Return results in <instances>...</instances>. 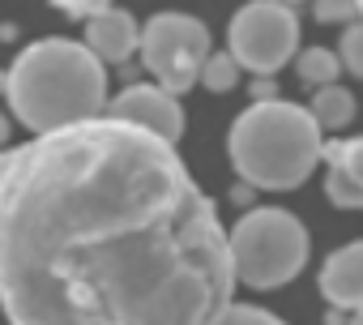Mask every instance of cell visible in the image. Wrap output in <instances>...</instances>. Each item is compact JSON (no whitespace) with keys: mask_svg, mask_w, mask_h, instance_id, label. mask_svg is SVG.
Instances as JSON below:
<instances>
[{"mask_svg":"<svg viewBox=\"0 0 363 325\" xmlns=\"http://www.w3.org/2000/svg\"><path fill=\"white\" fill-rule=\"evenodd\" d=\"M235 274L175 141L86 116L0 150V308L18 325H201Z\"/></svg>","mask_w":363,"mask_h":325,"instance_id":"cell-1","label":"cell"},{"mask_svg":"<svg viewBox=\"0 0 363 325\" xmlns=\"http://www.w3.org/2000/svg\"><path fill=\"white\" fill-rule=\"evenodd\" d=\"M13 116L30 133H48L86 116H99L107 103V69L103 60L73 39H39L30 43L13 69L5 73V90Z\"/></svg>","mask_w":363,"mask_h":325,"instance_id":"cell-2","label":"cell"},{"mask_svg":"<svg viewBox=\"0 0 363 325\" xmlns=\"http://www.w3.org/2000/svg\"><path fill=\"white\" fill-rule=\"evenodd\" d=\"M320 124L308 107L286 99H257L231 128V162L252 189H299L320 162Z\"/></svg>","mask_w":363,"mask_h":325,"instance_id":"cell-3","label":"cell"},{"mask_svg":"<svg viewBox=\"0 0 363 325\" xmlns=\"http://www.w3.org/2000/svg\"><path fill=\"white\" fill-rule=\"evenodd\" d=\"M227 257L235 282L274 291L308 265V231L286 210H248L227 236Z\"/></svg>","mask_w":363,"mask_h":325,"instance_id":"cell-4","label":"cell"},{"mask_svg":"<svg viewBox=\"0 0 363 325\" xmlns=\"http://www.w3.org/2000/svg\"><path fill=\"white\" fill-rule=\"evenodd\" d=\"M137 48L162 90L184 94L193 90L201 60L210 56V31L189 13H158L137 31Z\"/></svg>","mask_w":363,"mask_h":325,"instance_id":"cell-5","label":"cell"},{"mask_svg":"<svg viewBox=\"0 0 363 325\" xmlns=\"http://www.w3.org/2000/svg\"><path fill=\"white\" fill-rule=\"evenodd\" d=\"M299 43V18L286 0H252L231 18V56L248 73L274 77Z\"/></svg>","mask_w":363,"mask_h":325,"instance_id":"cell-6","label":"cell"},{"mask_svg":"<svg viewBox=\"0 0 363 325\" xmlns=\"http://www.w3.org/2000/svg\"><path fill=\"white\" fill-rule=\"evenodd\" d=\"M107 116H120L128 124H141L167 141H179V133H184V111H179L175 94L162 90V86H124L111 103H103Z\"/></svg>","mask_w":363,"mask_h":325,"instance_id":"cell-7","label":"cell"},{"mask_svg":"<svg viewBox=\"0 0 363 325\" xmlns=\"http://www.w3.org/2000/svg\"><path fill=\"white\" fill-rule=\"evenodd\" d=\"M320 158L329 162V180H325V193L333 206L342 210H354L363 206V141L350 137V141H320Z\"/></svg>","mask_w":363,"mask_h":325,"instance_id":"cell-8","label":"cell"},{"mask_svg":"<svg viewBox=\"0 0 363 325\" xmlns=\"http://www.w3.org/2000/svg\"><path fill=\"white\" fill-rule=\"evenodd\" d=\"M86 22V48L103 60V65H124L133 52H137V22L124 13V9H94L82 18Z\"/></svg>","mask_w":363,"mask_h":325,"instance_id":"cell-9","label":"cell"},{"mask_svg":"<svg viewBox=\"0 0 363 325\" xmlns=\"http://www.w3.org/2000/svg\"><path fill=\"white\" fill-rule=\"evenodd\" d=\"M320 295L342 312H354L363 304V244H346L325 261Z\"/></svg>","mask_w":363,"mask_h":325,"instance_id":"cell-10","label":"cell"},{"mask_svg":"<svg viewBox=\"0 0 363 325\" xmlns=\"http://www.w3.org/2000/svg\"><path fill=\"white\" fill-rule=\"evenodd\" d=\"M312 120L320 124V133H333V128H346L354 120V94L337 82H325L316 86V99H312Z\"/></svg>","mask_w":363,"mask_h":325,"instance_id":"cell-11","label":"cell"},{"mask_svg":"<svg viewBox=\"0 0 363 325\" xmlns=\"http://www.w3.org/2000/svg\"><path fill=\"white\" fill-rule=\"evenodd\" d=\"M295 73H299L303 86H325V82H337L342 60H337V52H329V48H308V52H299Z\"/></svg>","mask_w":363,"mask_h":325,"instance_id":"cell-12","label":"cell"},{"mask_svg":"<svg viewBox=\"0 0 363 325\" xmlns=\"http://www.w3.org/2000/svg\"><path fill=\"white\" fill-rule=\"evenodd\" d=\"M240 73H244V69H240V60H235L231 52H223V56H214V52H210V56L201 60L197 82H201L206 90H214V94H227V90H235V86H240Z\"/></svg>","mask_w":363,"mask_h":325,"instance_id":"cell-13","label":"cell"},{"mask_svg":"<svg viewBox=\"0 0 363 325\" xmlns=\"http://www.w3.org/2000/svg\"><path fill=\"white\" fill-rule=\"evenodd\" d=\"M337 60H342V69H346V73H354V77L363 73V26H359V22H346L342 56H337Z\"/></svg>","mask_w":363,"mask_h":325,"instance_id":"cell-14","label":"cell"},{"mask_svg":"<svg viewBox=\"0 0 363 325\" xmlns=\"http://www.w3.org/2000/svg\"><path fill=\"white\" fill-rule=\"evenodd\" d=\"M214 321H265V325H274L278 316L265 312V308H252V304H235V299H227V304L214 312Z\"/></svg>","mask_w":363,"mask_h":325,"instance_id":"cell-15","label":"cell"},{"mask_svg":"<svg viewBox=\"0 0 363 325\" xmlns=\"http://www.w3.org/2000/svg\"><path fill=\"white\" fill-rule=\"evenodd\" d=\"M359 0H316V22H354Z\"/></svg>","mask_w":363,"mask_h":325,"instance_id":"cell-16","label":"cell"},{"mask_svg":"<svg viewBox=\"0 0 363 325\" xmlns=\"http://www.w3.org/2000/svg\"><path fill=\"white\" fill-rule=\"evenodd\" d=\"M56 9H65L69 18H86V13H94V9H103V5H111V0H52Z\"/></svg>","mask_w":363,"mask_h":325,"instance_id":"cell-17","label":"cell"},{"mask_svg":"<svg viewBox=\"0 0 363 325\" xmlns=\"http://www.w3.org/2000/svg\"><path fill=\"white\" fill-rule=\"evenodd\" d=\"M252 94H257V99H269V94H274V82L261 73V82H252Z\"/></svg>","mask_w":363,"mask_h":325,"instance_id":"cell-18","label":"cell"},{"mask_svg":"<svg viewBox=\"0 0 363 325\" xmlns=\"http://www.w3.org/2000/svg\"><path fill=\"white\" fill-rule=\"evenodd\" d=\"M5 141H9V120L0 116V145H5Z\"/></svg>","mask_w":363,"mask_h":325,"instance_id":"cell-19","label":"cell"},{"mask_svg":"<svg viewBox=\"0 0 363 325\" xmlns=\"http://www.w3.org/2000/svg\"><path fill=\"white\" fill-rule=\"evenodd\" d=\"M0 90H5V73H0Z\"/></svg>","mask_w":363,"mask_h":325,"instance_id":"cell-20","label":"cell"},{"mask_svg":"<svg viewBox=\"0 0 363 325\" xmlns=\"http://www.w3.org/2000/svg\"><path fill=\"white\" fill-rule=\"evenodd\" d=\"M286 5H299V0H286Z\"/></svg>","mask_w":363,"mask_h":325,"instance_id":"cell-21","label":"cell"}]
</instances>
